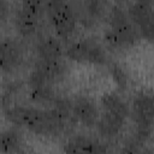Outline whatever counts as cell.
Returning a JSON list of instances; mask_svg holds the SVG:
<instances>
[{"label":"cell","mask_w":154,"mask_h":154,"mask_svg":"<svg viewBox=\"0 0 154 154\" xmlns=\"http://www.w3.org/2000/svg\"><path fill=\"white\" fill-rule=\"evenodd\" d=\"M4 114L6 120L14 126L25 128L29 131L45 137H58L73 126L53 107L40 108L13 103L4 109Z\"/></svg>","instance_id":"obj_1"},{"label":"cell","mask_w":154,"mask_h":154,"mask_svg":"<svg viewBox=\"0 0 154 154\" xmlns=\"http://www.w3.org/2000/svg\"><path fill=\"white\" fill-rule=\"evenodd\" d=\"M108 26L103 30V41L108 48L124 51L135 47L141 41L138 28L131 22L126 10L119 4H114L108 8L106 16Z\"/></svg>","instance_id":"obj_2"},{"label":"cell","mask_w":154,"mask_h":154,"mask_svg":"<svg viewBox=\"0 0 154 154\" xmlns=\"http://www.w3.org/2000/svg\"><path fill=\"white\" fill-rule=\"evenodd\" d=\"M131 117L136 125L132 134L140 142L146 143L154 131V94L138 93L131 105Z\"/></svg>","instance_id":"obj_3"},{"label":"cell","mask_w":154,"mask_h":154,"mask_svg":"<svg viewBox=\"0 0 154 154\" xmlns=\"http://www.w3.org/2000/svg\"><path fill=\"white\" fill-rule=\"evenodd\" d=\"M46 12L57 37L69 41L76 32L77 17L71 2L53 0L46 2Z\"/></svg>","instance_id":"obj_4"},{"label":"cell","mask_w":154,"mask_h":154,"mask_svg":"<svg viewBox=\"0 0 154 154\" xmlns=\"http://www.w3.org/2000/svg\"><path fill=\"white\" fill-rule=\"evenodd\" d=\"M65 55L69 60L81 64L102 66L108 63L103 45L95 37H84L71 42L65 48Z\"/></svg>","instance_id":"obj_5"},{"label":"cell","mask_w":154,"mask_h":154,"mask_svg":"<svg viewBox=\"0 0 154 154\" xmlns=\"http://www.w3.org/2000/svg\"><path fill=\"white\" fill-rule=\"evenodd\" d=\"M1 51V70L4 73L11 75L16 72L25 60V46L23 41L14 37H4L0 43Z\"/></svg>","instance_id":"obj_6"},{"label":"cell","mask_w":154,"mask_h":154,"mask_svg":"<svg viewBox=\"0 0 154 154\" xmlns=\"http://www.w3.org/2000/svg\"><path fill=\"white\" fill-rule=\"evenodd\" d=\"M77 17V22L85 29H91L107 16V2L99 0H88L83 2H71Z\"/></svg>","instance_id":"obj_7"},{"label":"cell","mask_w":154,"mask_h":154,"mask_svg":"<svg viewBox=\"0 0 154 154\" xmlns=\"http://www.w3.org/2000/svg\"><path fill=\"white\" fill-rule=\"evenodd\" d=\"M65 154H111L108 146L88 135H73L64 144Z\"/></svg>","instance_id":"obj_8"},{"label":"cell","mask_w":154,"mask_h":154,"mask_svg":"<svg viewBox=\"0 0 154 154\" xmlns=\"http://www.w3.org/2000/svg\"><path fill=\"white\" fill-rule=\"evenodd\" d=\"M73 102V117L77 123H81L83 126L90 129L96 126L99 120V109L96 103L84 95H76L72 99Z\"/></svg>","instance_id":"obj_9"},{"label":"cell","mask_w":154,"mask_h":154,"mask_svg":"<svg viewBox=\"0 0 154 154\" xmlns=\"http://www.w3.org/2000/svg\"><path fill=\"white\" fill-rule=\"evenodd\" d=\"M41 18L42 17L30 12L29 10H26L22 5H19V7L14 11L13 24H14L17 32L22 37L31 38L38 32Z\"/></svg>","instance_id":"obj_10"},{"label":"cell","mask_w":154,"mask_h":154,"mask_svg":"<svg viewBox=\"0 0 154 154\" xmlns=\"http://www.w3.org/2000/svg\"><path fill=\"white\" fill-rule=\"evenodd\" d=\"M36 59L41 60H57L61 59L64 52V47L61 40L53 35H47L40 37L35 45Z\"/></svg>","instance_id":"obj_11"},{"label":"cell","mask_w":154,"mask_h":154,"mask_svg":"<svg viewBox=\"0 0 154 154\" xmlns=\"http://www.w3.org/2000/svg\"><path fill=\"white\" fill-rule=\"evenodd\" d=\"M125 123H126V119L109 112H103L102 114H100L95 128L97 130V134L102 138L113 140L122 134L125 126Z\"/></svg>","instance_id":"obj_12"},{"label":"cell","mask_w":154,"mask_h":154,"mask_svg":"<svg viewBox=\"0 0 154 154\" xmlns=\"http://www.w3.org/2000/svg\"><path fill=\"white\" fill-rule=\"evenodd\" d=\"M32 67L41 71L52 85L55 84V83L61 82L63 79H65V77L67 75V71H69L67 65L63 59H57V60L36 59Z\"/></svg>","instance_id":"obj_13"},{"label":"cell","mask_w":154,"mask_h":154,"mask_svg":"<svg viewBox=\"0 0 154 154\" xmlns=\"http://www.w3.org/2000/svg\"><path fill=\"white\" fill-rule=\"evenodd\" d=\"M100 103L105 112L113 113L116 116H119L124 119L131 116V107L129 103L117 93L114 91H108L103 93L100 99Z\"/></svg>","instance_id":"obj_14"},{"label":"cell","mask_w":154,"mask_h":154,"mask_svg":"<svg viewBox=\"0 0 154 154\" xmlns=\"http://www.w3.org/2000/svg\"><path fill=\"white\" fill-rule=\"evenodd\" d=\"M23 148V136L16 128H8L1 134V152L4 154H16Z\"/></svg>","instance_id":"obj_15"},{"label":"cell","mask_w":154,"mask_h":154,"mask_svg":"<svg viewBox=\"0 0 154 154\" xmlns=\"http://www.w3.org/2000/svg\"><path fill=\"white\" fill-rule=\"evenodd\" d=\"M154 10V4L150 1H134L130 2L126 7V12L131 22L138 26L142 22H144Z\"/></svg>","instance_id":"obj_16"},{"label":"cell","mask_w":154,"mask_h":154,"mask_svg":"<svg viewBox=\"0 0 154 154\" xmlns=\"http://www.w3.org/2000/svg\"><path fill=\"white\" fill-rule=\"evenodd\" d=\"M57 93L52 85H45V87H37L29 89V97L32 102L37 105H53Z\"/></svg>","instance_id":"obj_17"},{"label":"cell","mask_w":154,"mask_h":154,"mask_svg":"<svg viewBox=\"0 0 154 154\" xmlns=\"http://www.w3.org/2000/svg\"><path fill=\"white\" fill-rule=\"evenodd\" d=\"M24 87V82L22 79H12L8 81L7 84L4 85L2 89V96H1V101H2V109L12 106V100L20 93V90Z\"/></svg>","instance_id":"obj_18"},{"label":"cell","mask_w":154,"mask_h":154,"mask_svg":"<svg viewBox=\"0 0 154 154\" xmlns=\"http://www.w3.org/2000/svg\"><path fill=\"white\" fill-rule=\"evenodd\" d=\"M109 75L113 79V82L118 85V88L125 90L129 85V77L123 66H120L118 63L109 64Z\"/></svg>","instance_id":"obj_19"},{"label":"cell","mask_w":154,"mask_h":154,"mask_svg":"<svg viewBox=\"0 0 154 154\" xmlns=\"http://www.w3.org/2000/svg\"><path fill=\"white\" fill-rule=\"evenodd\" d=\"M137 28H138V31L142 38H144L148 42L154 43V10L150 13V16L144 22H142Z\"/></svg>","instance_id":"obj_20"},{"label":"cell","mask_w":154,"mask_h":154,"mask_svg":"<svg viewBox=\"0 0 154 154\" xmlns=\"http://www.w3.org/2000/svg\"><path fill=\"white\" fill-rule=\"evenodd\" d=\"M10 5L5 1V0H0V19L1 22H6L7 17H8V12H10Z\"/></svg>","instance_id":"obj_21"}]
</instances>
